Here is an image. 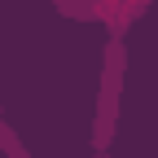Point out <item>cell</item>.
Returning a JSON list of instances; mask_svg holds the SVG:
<instances>
[{"label": "cell", "mask_w": 158, "mask_h": 158, "mask_svg": "<svg viewBox=\"0 0 158 158\" xmlns=\"http://www.w3.org/2000/svg\"><path fill=\"white\" fill-rule=\"evenodd\" d=\"M92 158H110V154H92Z\"/></svg>", "instance_id": "4"}, {"label": "cell", "mask_w": 158, "mask_h": 158, "mask_svg": "<svg viewBox=\"0 0 158 158\" xmlns=\"http://www.w3.org/2000/svg\"><path fill=\"white\" fill-rule=\"evenodd\" d=\"M123 75H127V44L123 40H106L101 57V88H97V114H92V149L110 154L114 132H118V106H123Z\"/></svg>", "instance_id": "1"}, {"label": "cell", "mask_w": 158, "mask_h": 158, "mask_svg": "<svg viewBox=\"0 0 158 158\" xmlns=\"http://www.w3.org/2000/svg\"><path fill=\"white\" fill-rule=\"evenodd\" d=\"M48 5L62 18H70V22H97V27H106L114 40H123L154 9V0H48Z\"/></svg>", "instance_id": "2"}, {"label": "cell", "mask_w": 158, "mask_h": 158, "mask_svg": "<svg viewBox=\"0 0 158 158\" xmlns=\"http://www.w3.org/2000/svg\"><path fill=\"white\" fill-rule=\"evenodd\" d=\"M0 149H5V158H31L27 154V145H22V136H18L5 118H0Z\"/></svg>", "instance_id": "3"}]
</instances>
